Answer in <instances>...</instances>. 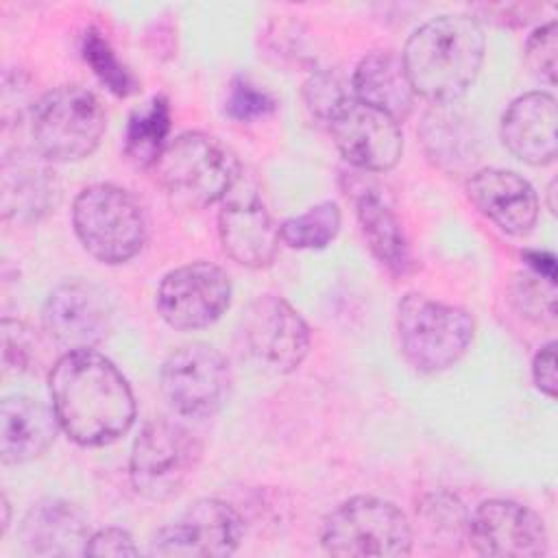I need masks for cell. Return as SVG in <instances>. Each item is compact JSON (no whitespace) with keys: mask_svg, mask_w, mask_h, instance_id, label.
Listing matches in <instances>:
<instances>
[{"mask_svg":"<svg viewBox=\"0 0 558 558\" xmlns=\"http://www.w3.org/2000/svg\"><path fill=\"white\" fill-rule=\"evenodd\" d=\"M59 427L81 447H105L135 421V397L118 366L94 349L65 351L48 375Z\"/></svg>","mask_w":558,"mask_h":558,"instance_id":"cell-1","label":"cell"},{"mask_svg":"<svg viewBox=\"0 0 558 558\" xmlns=\"http://www.w3.org/2000/svg\"><path fill=\"white\" fill-rule=\"evenodd\" d=\"M484 50V33L475 17L438 15L408 37L401 61L416 96L451 105L477 78Z\"/></svg>","mask_w":558,"mask_h":558,"instance_id":"cell-2","label":"cell"},{"mask_svg":"<svg viewBox=\"0 0 558 558\" xmlns=\"http://www.w3.org/2000/svg\"><path fill=\"white\" fill-rule=\"evenodd\" d=\"M153 172L177 207L205 209L238 183L240 161L218 137L185 131L166 144Z\"/></svg>","mask_w":558,"mask_h":558,"instance_id":"cell-3","label":"cell"},{"mask_svg":"<svg viewBox=\"0 0 558 558\" xmlns=\"http://www.w3.org/2000/svg\"><path fill=\"white\" fill-rule=\"evenodd\" d=\"M72 225L81 246L109 266L133 259L146 242L144 209L131 192L113 183L83 187L72 203Z\"/></svg>","mask_w":558,"mask_h":558,"instance_id":"cell-4","label":"cell"},{"mask_svg":"<svg viewBox=\"0 0 558 558\" xmlns=\"http://www.w3.org/2000/svg\"><path fill=\"white\" fill-rule=\"evenodd\" d=\"M397 331L405 360L421 373L451 368L473 340V316L458 305L410 292L399 303Z\"/></svg>","mask_w":558,"mask_h":558,"instance_id":"cell-5","label":"cell"},{"mask_svg":"<svg viewBox=\"0 0 558 558\" xmlns=\"http://www.w3.org/2000/svg\"><path fill=\"white\" fill-rule=\"evenodd\" d=\"M107 129V116L94 92L61 85L46 92L31 111L33 146L52 163L89 157Z\"/></svg>","mask_w":558,"mask_h":558,"instance_id":"cell-6","label":"cell"},{"mask_svg":"<svg viewBox=\"0 0 558 558\" xmlns=\"http://www.w3.org/2000/svg\"><path fill=\"white\" fill-rule=\"evenodd\" d=\"M323 547L331 556L395 558L412 551V523L392 504L379 497H351L323 523Z\"/></svg>","mask_w":558,"mask_h":558,"instance_id":"cell-7","label":"cell"},{"mask_svg":"<svg viewBox=\"0 0 558 558\" xmlns=\"http://www.w3.org/2000/svg\"><path fill=\"white\" fill-rule=\"evenodd\" d=\"M203 458L201 440L181 423L148 421L131 447L129 477L137 495L150 501L177 497Z\"/></svg>","mask_w":558,"mask_h":558,"instance_id":"cell-8","label":"cell"},{"mask_svg":"<svg viewBox=\"0 0 558 558\" xmlns=\"http://www.w3.org/2000/svg\"><path fill=\"white\" fill-rule=\"evenodd\" d=\"M229 362L203 342L174 349L161 366V392L170 408L187 418L216 414L229 397Z\"/></svg>","mask_w":558,"mask_h":558,"instance_id":"cell-9","label":"cell"},{"mask_svg":"<svg viewBox=\"0 0 558 558\" xmlns=\"http://www.w3.org/2000/svg\"><path fill=\"white\" fill-rule=\"evenodd\" d=\"M240 331L251 360L270 373L296 371L312 344L303 316L277 294H262L251 301Z\"/></svg>","mask_w":558,"mask_h":558,"instance_id":"cell-10","label":"cell"},{"mask_svg":"<svg viewBox=\"0 0 558 558\" xmlns=\"http://www.w3.org/2000/svg\"><path fill=\"white\" fill-rule=\"evenodd\" d=\"M163 323L192 331L214 325L231 305V279L211 262H192L170 270L155 296Z\"/></svg>","mask_w":558,"mask_h":558,"instance_id":"cell-11","label":"cell"},{"mask_svg":"<svg viewBox=\"0 0 558 558\" xmlns=\"http://www.w3.org/2000/svg\"><path fill=\"white\" fill-rule=\"evenodd\" d=\"M242 517L222 499L194 501L179 519L155 532L153 556H231L242 541Z\"/></svg>","mask_w":558,"mask_h":558,"instance_id":"cell-12","label":"cell"},{"mask_svg":"<svg viewBox=\"0 0 558 558\" xmlns=\"http://www.w3.org/2000/svg\"><path fill=\"white\" fill-rule=\"evenodd\" d=\"M331 137L340 155L366 172H386L395 168L403 153V133L395 118L349 98L329 118Z\"/></svg>","mask_w":558,"mask_h":558,"instance_id":"cell-13","label":"cell"},{"mask_svg":"<svg viewBox=\"0 0 558 558\" xmlns=\"http://www.w3.org/2000/svg\"><path fill=\"white\" fill-rule=\"evenodd\" d=\"M41 323L59 347L68 351L94 349L111 331L113 307L98 286L72 279L46 296Z\"/></svg>","mask_w":558,"mask_h":558,"instance_id":"cell-14","label":"cell"},{"mask_svg":"<svg viewBox=\"0 0 558 558\" xmlns=\"http://www.w3.org/2000/svg\"><path fill=\"white\" fill-rule=\"evenodd\" d=\"M469 541L480 556L493 558H538L549 545L545 521L512 499L480 504L471 514Z\"/></svg>","mask_w":558,"mask_h":558,"instance_id":"cell-15","label":"cell"},{"mask_svg":"<svg viewBox=\"0 0 558 558\" xmlns=\"http://www.w3.org/2000/svg\"><path fill=\"white\" fill-rule=\"evenodd\" d=\"M218 235L225 253L240 266L266 268L275 262L279 227L255 190L238 183L222 198L218 214Z\"/></svg>","mask_w":558,"mask_h":558,"instance_id":"cell-16","label":"cell"},{"mask_svg":"<svg viewBox=\"0 0 558 558\" xmlns=\"http://www.w3.org/2000/svg\"><path fill=\"white\" fill-rule=\"evenodd\" d=\"M50 163L35 146L33 150L15 148L2 157L0 207L4 220L31 225L57 207L61 190Z\"/></svg>","mask_w":558,"mask_h":558,"instance_id":"cell-17","label":"cell"},{"mask_svg":"<svg viewBox=\"0 0 558 558\" xmlns=\"http://www.w3.org/2000/svg\"><path fill=\"white\" fill-rule=\"evenodd\" d=\"M466 196L508 235H525L538 220V196L527 179L504 168H484L466 179Z\"/></svg>","mask_w":558,"mask_h":558,"instance_id":"cell-18","label":"cell"},{"mask_svg":"<svg viewBox=\"0 0 558 558\" xmlns=\"http://www.w3.org/2000/svg\"><path fill=\"white\" fill-rule=\"evenodd\" d=\"M556 124V98L549 92H527L504 111L501 142L523 163L547 166L558 150Z\"/></svg>","mask_w":558,"mask_h":558,"instance_id":"cell-19","label":"cell"},{"mask_svg":"<svg viewBox=\"0 0 558 558\" xmlns=\"http://www.w3.org/2000/svg\"><path fill=\"white\" fill-rule=\"evenodd\" d=\"M92 530L85 512L63 499H41L28 508L20 538L31 556H85Z\"/></svg>","mask_w":558,"mask_h":558,"instance_id":"cell-20","label":"cell"},{"mask_svg":"<svg viewBox=\"0 0 558 558\" xmlns=\"http://www.w3.org/2000/svg\"><path fill=\"white\" fill-rule=\"evenodd\" d=\"M59 429L52 405L28 395H11L0 405V458L4 464H26L48 451Z\"/></svg>","mask_w":558,"mask_h":558,"instance_id":"cell-21","label":"cell"},{"mask_svg":"<svg viewBox=\"0 0 558 558\" xmlns=\"http://www.w3.org/2000/svg\"><path fill=\"white\" fill-rule=\"evenodd\" d=\"M351 89L360 102L388 113L397 122L410 116L416 96L401 57L390 50L366 54L353 72Z\"/></svg>","mask_w":558,"mask_h":558,"instance_id":"cell-22","label":"cell"},{"mask_svg":"<svg viewBox=\"0 0 558 558\" xmlns=\"http://www.w3.org/2000/svg\"><path fill=\"white\" fill-rule=\"evenodd\" d=\"M355 216L362 235L377 262L392 275H408L414 268V257L401 220L390 209L386 198L373 190H362L355 194Z\"/></svg>","mask_w":558,"mask_h":558,"instance_id":"cell-23","label":"cell"},{"mask_svg":"<svg viewBox=\"0 0 558 558\" xmlns=\"http://www.w3.org/2000/svg\"><path fill=\"white\" fill-rule=\"evenodd\" d=\"M170 102L163 94L153 96L129 116L124 131V155L133 166L153 170L161 150L170 142Z\"/></svg>","mask_w":558,"mask_h":558,"instance_id":"cell-24","label":"cell"},{"mask_svg":"<svg viewBox=\"0 0 558 558\" xmlns=\"http://www.w3.org/2000/svg\"><path fill=\"white\" fill-rule=\"evenodd\" d=\"M469 523L464 504L451 493H429L416 506V532L434 549H458L469 541Z\"/></svg>","mask_w":558,"mask_h":558,"instance_id":"cell-25","label":"cell"},{"mask_svg":"<svg viewBox=\"0 0 558 558\" xmlns=\"http://www.w3.org/2000/svg\"><path fill=\"white\" fill-rule=\"evenodd\" d=\"M342 225V211L338 203L323 201L281 222L279 238L283 244L301 251H314L329 246Z\"/></svg>","mask_w":558,"mask_h":558,"instance_id":"cell-26","label":"cell"},{"mask_svg":"<svg viewBox=\"0 0 558 558\" xmlns=\"http://www.w3.org/2000/svg\"><path fill=\"white\" fill-rule=\"evenodd\" d=\"M81 57L111 94L126 98L137 92L135 76L118 59L116 50L98 28L92 26L81 35Z\"/></svg>","mask_w":558,"mask_h":558,"instance_id":"cell-27","label":"cell"},{"mask_svg":"<svg viewBox=\"0 0 558 558\" xmlns=\"http://www.w3.org/2000/svg\"><path fill=\"white\" fill-rule=\"evenodd\" d=\"M423 140H425L429 155L438 163L464 161V159H471L469 155H473L471 135H466L462 131V124H458V120H453L451 116H445V113L434 111L432 116L425 118Z\"/></svg>","mask_w":558,"mask_h":558,"instance_id":"cell-28","label":"cell"},{"mask_svg":"<svg viewBox=\"0 0 558 558\" xmlns=\"http://www.w3.org/2000/svg\"><path fill=\"white\" fill-rule=\"evenodd\" d=\"M512 301L519 312L534 320L556 318V281L545 279L536 272H523L514 279Z\"/></svg>","mask_w":558,"mask_h":558,"instance_id":"cell-29","label":"cell"},{"mask_svg":"<svg viewBox=\"0 0 558 558\" xmlns=\"http://www.w3.org/2000/svg\"><path fill=\"white\" fill-rule=\"evenodd\" d=\"M275 111V98L251 83L244 76H235L229 83V92L225 98V113L238 122H253L266 118Z\"/></svg>","mask_w":558,"mask_h":558,"instance_id":"cell-30","label":"cell"},{"mask_svg":"<svg viewBox=\"0 0 558 558\" xmlns=\"http://www.w3.org/2000/svg\"><path fill=\"white\" fill-rule=\"evenodd\" d=\"M556 50H558V31L556 22L549 20L541 24L525 41V63L532 76L538 81L554 85L556 83Z\"/></svg>","mask_w":558,"mask_h":558,"instance_id":"cell-31","label":"cell"},{"mask_svg":"<svg viewBox=\"0 0 558 558\" xmlns=\"http://www.w3.org/2000/svg\"><path fill=\"white\" fill-rule=\"evenodd\" d=\"M305 102L310 111L320 118L323 122H329V118L349 100L353 98V92H347L342 81L331 72H316L310 76V81L303 87Z\"/></svg>","mask_w":558,"mask_h":558,"instance_id":"cell-32","label":"cell"},{"mask_svg":"<svg viewBox=\"0 0 558 558\" xmlns=\"http://www.w3.org/2000/svg\"><path fill=\"white\" fill-rule=\"evenodd\" d=\"M2 355L4 366L15 371H26L33 362V336L31 329L20 323L4 318L2 320Z\"/></svg>","mask_w":558,"mask_h":558,"instance_id":"cell-33","label":"cell"},{"mask_svg":"<svg viewBox=\"0 0 558 558\" xmlns=\"http://www.w3.org/2000/svg\"><path fill=\"white\" fill-rule=\"evenodd\" d=\"M140 549L133 543V536L122 527H102L89 536L85 556H137Z\"/></svg>","mask_w":558,"mask_h":558,"instance_id":"cell-34","label":"cell"},{"mask_svg":"<svg viewBox=\"0 0 558 558\" xmlns=\"http://www.w3.org/2000/svg\"><path fill=\"white\" fill-rule=\"evenodd\" d=\"M532 377L536 388L547 395V397H556V388H558V375H556V342L549 340L547 344H543L532 362Z\"/></svg>","mask_w":558,"mask_h":558,"instance_id":"cell-35","label":"cell"},{"mask_svg":"<svg viewBox=\"0 0 558 558\" xmlns=\"http://www.w3.org/2000/svg\"><path fill=\"white\" fill-rule=\"evenodd\" d=\"M525 259H527V266L532 268V272L556 281V259H554V255H549L545 251H527Z\"/></svg>","mask_w":558,"mask_h":558,"instance_id":"cell-36","label":"cell"},{"mask_svg":"<svg viewBox=\"0 0 558 558\" xmlns=\"http://www.w3.org/2000/svg\"><path fill=\"white\" fill-rule=\"evenodd\" d=\"M2 510H4V517H2V534H4L7 527H9V501H7V497H2Z\"/></svg>","mask_w":558,"mask_h":558,"instance_id":"cell-37","label":"cell"},{"mask_svg":"<svg viewBox=\"0 0 558 558\" xmlns=\"http://www.w3.org/2000/svg\"><path fill=\"white\" fill-rule=\"evenodd\" d=\"M554 190H556V181H551L549 187H547V198H549V211H551V214L556 211V205H554V194H556V192H554Z\"/></svg>","mask_w":558,"mask_h":558,"instance_id":"cell-38","label":"cell"}]
</instances>
